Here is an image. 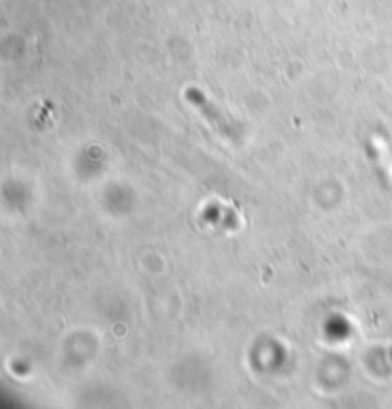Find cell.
<instances>
[{"label": "cell", "mask_w": 392, "mask_h": 409, "mask_svg": "<svg viewBox=\"0 0 392 409\" xmlns=\"http://www.w3.org/2000/svg\"><path fill=\"white\" fill-rule=\"evenodd\" d=\"M199 102H201V107H203V113L211 119V123H213L214 127H216V130L220 132L222 136L226 138H238V134H236V125L231 123V119H226L224 115H222L220 111H216L213 107V105H209V103H205L203 98H199Z\"/></svg>", "instance_id": "1"}]
</instances>
